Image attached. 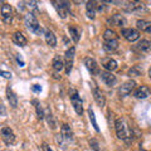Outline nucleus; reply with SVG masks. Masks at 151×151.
<instances>
[{
    "instance_id": "f257e3e1",
    "label": "nucleus",
    "mask_w": 151,
    "mask_h": 151,
    "mask_svg": "<svg viewBox=\"0 0 151 151\" xmlns=\"http://www.w3.org/2000/svg\"><path fill=\"white\" fill-rule=\"evenodd\" d=\"M115 129H116V135L117 137L121 140L129 141L130 137L132 136V131L130 130L129 125L126 124V121L124 119H117L115 122Z\"/></svg>"
},
{
    "instance_id": "f03ea898",
    "label": "nucleus",
    "mask_w": 151,
    "mask_h": 151,
    "mask_svg": "<svg viewBox=\"0 0 151 151\" xmlns=\"http://www.w3.org/2000/svg\"><path fill=\"white\" fill-rule=\"evenodd\" d=\"M25 25L28 28V30L32 32V33H35V34L40 35L43 29H42V27L39 25V23H38L35 15L33 13H29L25 15Z\"/></svg>"
},
{
    "instance_id": "7ed1b4c3",
    "label": "nucleus",
    "mask_w": 151,
    "mask_h": 151,
    "mask_svg": "<svg viewBox=\"0 0 151 151\" xmlns=\"http://www.w3.org/2000/svg\"><path fill=\"white\" fill-rule=\"evenodd\" d=\"M69 98H70V102H72L73 105V108L77 115H82L83 113V106H82V100L81 97H79L78 92L76 91L74 88L69 89Z\"/></svg>"
},
{
    "instance_id": "20e7f679",
    "label": "nucleus",
    "mask_w": 151,
    "mask_h": 151,
    "mask_svg": "<svg viewBox=\"0 0 151 151\" xmlns=\"http://www.w3.org/2000/svg\"><path fill=\"white\" fill-rule=\"evenodd\" d=\"M74 53H76V49L74 47H70L65 50L64 53V68H65V73L69 74L70 70H72V67H73V59H74Z\"/></svg>"
},
{
    "instance_id": "39448f33",
    "label": "nucleus",
    "mask_w": 151,
    "mask_h": 151,
    "mask_svg": "<svg viewBox=\"0 0 151 151\" xmlns=\"http://www.w3.org/2000/svg\"><path fill=\"white\" fill-rule=\"evenodd\" d=\"M52 4L54 5L57 13L58 15L62 18V19H65L69 13V5L67 1H52Z\"/></svg>"
},
{
    "instance_id": "423d86ee",
    "label": "nucleus",
    "mask_w": 151,
    "mask_h": 151,
    "mask_svg": "<svg viewBox=\"0 0 151 151\" xmlns=\"http://www.w3.org/2000/svg\"><path fill=\"white\" fill-rule=\"evenodd\" d=\"M121 34L129 42H135L140 38V32L137 29H134V28H124L121 30Z\"/></svg>"
},
{
    "instance_id": "0eeeda50",
    "label": "nucleus",
    "mask_w": 151,
    "mask_h": 151,
    "mask_svg": "<svg viewBox=\"0 0 151 151\" xmlns=\"http://www.w3.org/2000/svg\"><path fill=\"white\" fill-rule=\"evenodd\" d=\"M84 65H86V68L89 70V72H91V74L100 76V67H98L97 62L93 58H91V57H87V58L84 59Z\"/></svg>"
},
{
    "instance_id": "6e6552de",
    "label": "nucleus",
    "mask_w": 151,
    "mask_h": 151,
    "mask_svg": "<svg viewBox=\"0 0 151 151\" xmlns=\"http://www.w3.org/2000/svg\"><path fill=\"white\" fill-rule=\"evenodd\" d=\"M135 87H136V82L135 81H132V79H130V81H126L120 87V94L122 97L129 96V94H131V92L135 89Z\"/></svg>"
},
{
    "instance_id": "1a4fd4ad",
    "label": "nucleus",
    "mask_w": 151,
    "mask_h": 151,
    "mask_svg": "<svg viewBox=\"0 0 151 151\" xmlns=\"http://www.w3.org/2000/svg\"><path fill=\"white\" fill-rule=\"evenodd\" d=\"M1 137L6 145H10L14 142V140H15V135H14V132L10 127H3L1 129Z\"/></svg>"
},
{
    "instance_id": "9d476101",
    "label": "nucleus",
    "mask_w": 151,
    "mask_h": 151,
    "mask_svg": "<svg viewBox=\"0 0 151 151\" xmlns=\"http://www.w3.org/2000/svg\"><path fill=\"white\" fill-rule=\"evenodd\" d=\"M100 76L102 78V81L105 82L107 86H115L117 79H116V76H113L111 72H107V70H105V72H100Z\"/></svg>"
},
{
    "instance_id": "9b49d317",
    "label": "nucleus",
    "mask_w": 151,
    "mask_h": 151,
    "mask_svg": "<svg viewBox=\"0 0 151 151\" xmlns=\"http://www.w3.org/2000/svg\"><path fill=\"white\" fill-rule=\"evenodd\" d=\"M108 24L115 25V27H124L126 24V19L121 14H115V15H112L108 19Z\"/></svg>"
},
{
    "instance_id": "f8f14e48",
    "label": "nucleus",
    "mask_w": 151,
    "mask_h": 151,
    "mask_svg": "<svg viewBox=\"0 0 151 151\" xmlns=\"http://www.w3.org/2000/svg\"><path fill=\"white\" fill-rule=\"evenodd\" d=\"M102 67L105 68L107 72H113V70L115 69H117V62L115 59H112V58H110V57H108V58H105L102 60Z\"/></svg>"
},
{
    "instance_id": "ddd939ff",
    "label": "nucleus",
    "mask_w": 151,
    "mask_h": 151,
    "mask_svg": "<svg viewBox=\"0 0 151 151\" xmlns=\"http://www.w3.org/2000/svg\"><path fill=\"white\" fill-rule=\"evenodd\" d=\"M93 97H94V101L97 102V105L100 107L105 106V96H103L101 89L98 87H96V86L93 87Z\"/></svg>"
},
{
    "instance_id": "4468645a",
    "label": "nucleus",
    "mask_w": 151,
    "mask_h": 151,
    "mask_svg": "<svg viewBox=\"0 0 151 151\" xmlns=\"http://www.w3.org/2000/svg\"><path fill=\"white\" fill-rule=\"evenodd\" d=\"M150 88L147 86H141L139 89H136L135 91V97L139 98V100H145V98H147L150 96Z\"/></svg>"
},
{
    "instance_id": "2eb2a0df",
    "label": "nucleus",
    "mask_w": 151,
    "mask_h": 151,
    "mask_svg": "<svg viewBox=\"0 0 151 151\" xmlns=\"http://www.w3.org/2000/svg\"><path fill=\"white\" fill-rule=\"evenodd\" d=\"M60 135H62V137L64 139V141H70L73 139V132L70 130V126L64 124L62 125V129H60Z\"/></svg>"
},
{
    "instance_id": "dca6fc26",
    "label": "nucleus",
    "mask_w": 151,
    "mask_h": 151,
    "mask_svg": "<svg viewBox=\"0 0 151 151\" xmlns=\"http://www.w3.org/2000/svg\"><path fill=\"white\" fill-rule=\"evenodd\" d=\"M44 37H45L47 44H48L49 47H52V48H54V47L57 45V38H55V35H54V33L52 32V30H49V29H45Z\"/></svg>"
},
{
    "instance_id": "f3484780",
    "label": "nucleus",
    "mask_w": 151,
    "mask_h": 151,
    "mask_svg": "<svg viewBox=\"0 0 151 151\" xmlns=\"http://www.w3.org/2000/svg\"><path fill=\"white\" fill-rule=\"evenodd\" d=\"M13 42L15 44H18V45H20V47H24L25 44H27V38H25V35L23 34V33H20V32H15L13 34Z\"/></svg>"
},
{
    "instance_id": "a211bd4d",
    "label": "nucleus",
    "mask_w": 151,
    "mask_h": 151,
    "mask_svg": "<svg viewBox=\"0 0 151 151\" xmlns=\"http://www.w3.org/2000/svg\"><path fill=\"white\" fill-rule=\"evenodd\" d=\"M136 27H137V30L141 32H146V33H151V23L147 20H137L136 23Z\"/></svg>"
},
{
    "instance_id": "6ab92c4d",
    "label": "nucleus",
    "mask_w": 151,
    "mask_h": 151,
    "mask_svg": "<svg viewBox=\"0 0 151 151\" xmlns=\"http://www.w3.org/2000/svg\"><path fill=\"white\" fill-rule=\"evenodd\" d=\"M68 32H69L70 38L73 39L74 43H78V42H79V38H81V32H79L78 28L74 27V25H69V27H68Z\"/></svg>"
},
{
    "instance_id": "aec40b11",
    "label": "nucleus",
    "mask_w": 151,
    "mask_h": 151,
    "mask_svg": "<svg viewBox=\"0 0 151 151\" xmlns=\"http://www.w3.org/2000/svg\"><path fill=\"white\" fill-rule=\"evenodd\" d=\"M126 10L127 12H141V10H145V5L142 3H127V6H126Z\"/></svg>"
},
{
    "instance_id": "412c9836",
    "label": "nucleus",
    "mask_w": 151,
    "mask_h": 151,
    "mask_svg": "<svg viewBox=\"0 0 151 151\" xmlns=\"http://www.w3.org/2000/svg\"><path fill=\"white\" fill-rule=\"evenodd\" d=\"M6 96H8V101H9V103H10V106L13 108H17V106H18V98L15 96V93H14L10 89V87L6 88Z\"/></svg>"
},
{
    "instance_id": "4be33fe9",
    "label": "nucleus",
    "mask_w": 151,
    "mask_h": 151,
    "mask_svg": "<svg viewBox=\"0 0 151 151\" xmlns=\"http://www.w3.org/2000/svg\"><path fill=\"white\" fill-rule=\"evenodd\" d=\"M103 48L107 52H113L119 48V40L115 39V40H105L103 43Z\"/></svg>"
},
{
    "instance_id": "5701e85b",
    "label": "nucleus",
    "mask_w": 151,
    "mask_h": 151,
    "mask_svg": "<svg viewBox=\"0 0 151 151\" xmlns=\"http://www.w3.org/2000/svg\"><path fill=\"white\" fill-rule=\"evenodd\" d=\"M44 117L47 119V121H48V125L52 130H54L55 127H57V124H55V120H54V117H53V113H52V111L49 110V108H47L45 112H44Z\"/></svg>"
},
{
    "instance_id": "b1692460",
    "label": "nucleus",
    "mask_w": 151,
    "mask_h": 151,
    "mask_svg": "<svg viewBox=\"0 0 151 151\" xmlns=\"http://www.w3.org/2000/svg\"><path fill=\"white\" fill-rule=\"evenodd\" d=\"M12 14H13L12 6L9 5V4H3V6H1V15H3V18L8 22L9 19H12Z\"/></svg>"
},
{
    "instance_id": "393cba45",
    "label": "nucleus",
    "mask_w": 151,
    "mask_h": 151,
    "mask_svg": "<svg viewBox=\"0 0 151 151\" xmlns=\"http://www.w3.org/2000/svg\"><path fill=\"white\" fill-rule=\"evenodd\" d=\"M86 10H87V17L89 19H94V17H96V3L88 1L86 5Z\"/></svg>"
},
{
    "instance_id": "a878e982",
    "label": "nucleus",
    "mask_w": 151,
    "mask_h": 151,
    "mask_svg": "<svg viewBox=\"0 0 151 151\" xmlns=\"http://www.w3.org/2000/svg\"><path fill=\"white\" fill-rule=\"evenodd\" d=\"M64 68V63H63V59L60 58V55H55L54 59H53V69L55 72H60Z\"/></svg>"
},
{
    "instance_id": "bb28decb",
    "label": "nucleus",
    "mask_w": 151,
    "mask_h": 151,
    "mask_svg": "<svg viewBox=\"0 0 151 151\" xmlns=\"http://www.w3.org/2000/svg\"><path fill=\"white\" fill-rule=\"evenodd\" d=\"M88 116H89V120H91V122H92V126H93V129L96 130L97 132H100V127H98V125H97L96 116H94V112H93V110H92L91 107L88 108Z\"/></svg>"
},
{
    "instance_id": "cd10ccee",
    "label": "nucleus",
    "mask_w": 151,
    "mask_h": 151,
    "mask_svg": "<svg viewBox=\"0 0 151 151\" xmlns=\"http://www.w3.org/2000/svg\"><path fill=\"white\" fill-rule=\"evenodd\" d=\"M139 47V49H141L142 52H145V53H149L150 49H151V44H150V42L149 40H146V39H142L140 42V43L137 44Z\"/></svg>"
},
{
    "instance_id": "c85d7f7f",
    "label": "nucleus",
    "mask_w": 151,
    "mask_h": 151,
    "mask_svg": "<svg viewBox=\"0 0 151 151\" xmlns=\"http://www.w3.org/2000/svg\"><path fill=\"white\" fill-rule=\"evenodd\" d=\"M103 39L105 40H115L117 39V34L112 29H106L103 33Z\"/></svg>"
},
{
    "instance_id": "c756f323",
    "label": "nucleus",
    "mask_w": 151,
    "mask_h": 151,
    "mask_svg": "<svg viewBox=\"0 0 151 151\" xmlns=\"http://www.w3.org/2000/svg\"><path fill=\"white\" fill-rule=\"evenodd\" d=\"M142 73V69H141L139 65H134L129 69V77H139Z\"/></svg>"
},
{
    "instance_id": "7c9ffc66",
    "label": "nucleus",
    "mask_w": 151,
    "mask_h": 151,
    "mask_svg": "<svg viewBox=\"0 0 151 151\" xmlns=\"http://www.w3.org/2000/svg\"><path fill=\"white\" fill-rule=\"evenodd\" d=\"M33 105H35V110H37L38 119H39V120H43V119H44V111L42 110L39 101H38V100H33Z\"/></svg>"
},
{
    "instance_id": "2f4dec72",
    "label": "nucleus",
    "mask_w": 151,
    "mask_h": 151,
    "mask_svg": "<svg viewBox=\"0 0 151 151\" xmlns=\"http://www.w3.org/2000/svg\"><path fill=\"white\" fill-rule=\"evenodd\" d=\"M89 145H91V147H92L93 151H103V150L101 149V146H100V144H98L97 140H94V139L89 140Z\"/></svg>"
},
{
    "instance_id": "473e14b6",
    "label": "nucleus",
    "mask_w": 151,
    "mask_h": 151,
    "mask_svg": "<svg viewBox=\"0 0 151 151\" xmlns=\"http://www.w3.org/2000/svg\"><path fill=\"white\" fill-rule=\"evenodd\" d=\"M55 142H57V145L59 146H64V139L62 137V135L60 134H58V135H55Z\"/></svg>"
},
{
    "instance_id": "72a5a7b5",
    "label": "nucleus",
    "mask_w": 151,
    "mask_h": 151,
    "mask_svg": "<svg viewBox=\"0 0 151 151\" xmlns=\"http://www.w3.org/2000/svg\"><path fill=\"white\" fill-rule=\"evenodd\" d=\"M0 76H3V77L6 78V79H10L12 78V73L10 72H5V70H1V72H0Z\"/></svg>"
},
{
    "instance_id": "f704fd0d",
    "label": "nucleus",
    "mask_w": 151,
    "mask_h": 151,
    "mask_svg": "<svg viewBox=\"0 0 151 151\" xmlns=\"http://www.w3.org/2000/svg\"><path fill=\"white\" fill-rule=\"evenodd\" d=\"M6 115V110H5V106L0 103V116H5Z\"/></svg>"
},
{
    "instance_id": "c9c22d12",
    "label": "nucleus",
    "mask_w": 151,
    "mask_h": 151,
    "mask_svg": "<svg viewBox=\"0 0 151 151\" xmlns=\"http://www.w3.org/2000/svg\"><path fill=\"white\" fill-rule=\"evenodd\" d=\"M32 89H33L34 92H40V91H42V87L39 86V84H34V86L32 87Z\"/></svg>"
},
{
    "instance_id": "e433bc0d",
    "label": "nucleus",
    "mask_w": 151,
    "mask_h": 151,
    "mask_svg": "<svg viewBox=\"0 0 151 151\" xmlns=\"http://www.w3.org/2000/svg\"><path fill=\"white\" fill-rule=\"evenodd\" d=\"M42 147H43V151H53V150L50 149V146L47 145V144H43V146H42Z\"/></svg>"
},
{
    "instance_id": "4c0bfd02",
    "label": "nucleus",
    "mask_w": 151,
    "mask_h": 151,
    "mask_svg": "<svg viewBox=\"0 0 151 151\" xmlns=\"http://www.w3.org/2000/svg\"><path fill=\"white\" fill-rule=\"evenodd\" d=\"M17 59H18V63L23 67V65H24V62H23V59H22V58H19V57H17Z\"/></svg>"
},
{
    "instance_id": "58836bf2",
    "label": "nucleus",
    "mask_w": 151,
    "mask_h": 151,
    "mask_svg": "<svg viewBox=\"0 0 151 151\" xmlns=\"http://www.w3.org/2000/svg\"><path fill=\"white\" fill-rule=\"evenodd\" d=\"M0 72H1V69H0Z\"/></svg>"
}]
</instances>
